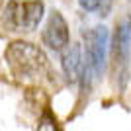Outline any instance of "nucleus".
<instances>
[{
	"label": "nucleus",
	"mask_w": 131,
	"mask_h": 131,
	"mask_svg": "<svg viewBox=\"0 0 131 131\" xmlns=\"http://www.w3.org/2000/svg\"><path fill=\"white\" fill-rule=\"evenodd\" d=\"M4 59L10 67V71L20 78L39 77L49 67L43 49L31 41H24V39L8 43L4 51Z\"/></svg>",
	"instance_id": "1"
},
{
	"label": "nucleus",
	"mask_w": 131,
	"mask_h": 131,
	"mask_svg": "<svg viewBox=\"0 0 131 131\" xmlns=\"http://www.w3.org/2000/svg\"><path fill=\"white\" fill-rule=\"evenodd\" d=\"M43 0H8L2 12V24L8 31H35L43 20Z\"/></svg>",
	"instance_id": "2"
},
{
	"label": "nucleus",
	"mask_w": 131,
	"mask_h": 131,
	"mask_svg": "<svg viewBox=\"0 0 131 131\" xmlns=\"http://www.w3.org/2000/svg\"><path fill=\"white\" fill-rule=\"evenodd\" d=\"M84 39V59L94 69L96 78H102L106 71V61H108V43L110 33L106 26H94L86 31H82Z\"/></svg>",
	"instance_id": "3"
},
{
	"label": "nucleus",
	"mask_w": 131,
	"mask_h": 131,
	"mask_svg": "<svg viewBox=\"0 0 131 131\" xmlns=\"http://www.w3.org/2000/svg\"><path fill=\"white\" fill-rule=\"evenodd\" d=\"M112 59L117 69L119 88L123 90L129 80V59H131V20L125 18L115 26L114 41H112Z\"/></svg>",
	"instance_id": "4"
},
{
	"label": "nucleus",
	"mask_w": 131,
	"mask_h": 131,
	"mask_svg": "<svg viewBox=\"0 0 131 131\" xmlns=\"http://www.w3.org/2000/svg\"><path fill=\"white\" fill-rule=\"evenodd\" d=\"M41 41L55 53H61L65 47L71 45V29H69L65 16L59 10L49 12V16L45 20V26L41 29Z\"/></svg>",
	"instance_id": "5"
},
{
	"label": "nucleus",
	"mask_w": 131,
	"mask_h": 131,
	"mask_svg": "<svg viewBox=\"0 0 131 131\" xmlns=\"http://www.w3.org/2000/svg\"><path fill=\"white\" fill-rule=\"evenodd\" d=\"M82 63H84V53H82V47L78 43H71L69 47L61 51V69H63L67 82H71V84L78 82Z\"/></svg>",
	"instance_id": "6"
},
{
	"label": "nucleus",
	"mask_w": 131,
	"mask_h": 131,
	"mask_svg": "<svg viewBox=\"0 0 131 131\" xmlns=\"http://www.w3.org/2000/svg\"><path fill=\"white\" fill-rule=\"evenodd\" d=\"M102 0H78V6H80L84 12H98Z\"/></svg>",
	"instance_id": "7"
},
{
	"label": "nucleus",
	"mask_w": 131,
	"mask_h": 131,
	"mask_svg": "<svg viewBox=\"0 0 131 131\" xmlns=\"http://www.w3.org/2000/svg\"><path fill=\"white\" fill-rule=\"evenodd\" d=\"M114 4H115V0H102V4H100V18H108L110 14H112V10H114Z\"/></svg>",
	"instance_id": "8"
},
{
	"label": "nucleus",
	"mask_w": 131,
	"mask_h": 131,
	"mask_svg": "<svg viewBox=\"0 0 131 131\" xmlns=\"http://www.w3.org/2000/svg\"><path fill=\"white\" fill-rule=\"evenodd\" d=\"M125 2H127V4H129V8H131V0H125Z\"/></svg>",
	"instance_id": "9"
},
{
	"label": "nucleus",
	"mask_w": 131,
	"mask_h": 131,
	"mask_svg": "<svg viewBox=\"0 0 131 131\" xmlns=\"http://www.w3.org/2000/svg\"><path fill=\"white\" fill-rule=\"evenodd\" d=\"M127 18H129V20H131V10H129V16H127Z\"/></svg>",
	"instance_id": "10"
}]
</instances>
